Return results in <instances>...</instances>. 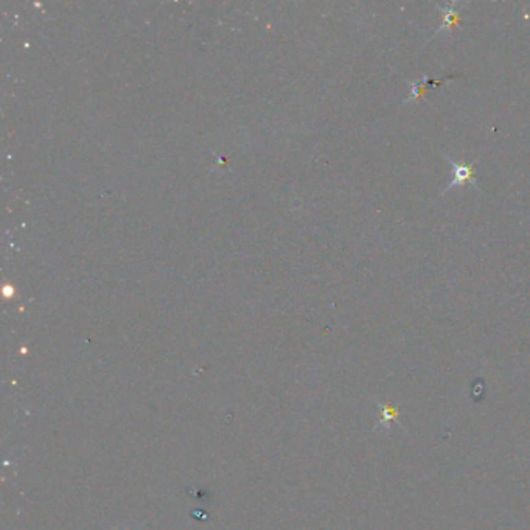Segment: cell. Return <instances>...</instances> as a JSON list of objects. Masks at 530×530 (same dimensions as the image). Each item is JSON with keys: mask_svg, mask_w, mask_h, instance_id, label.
Masks as SVG:
<instances>
[{"mask_svg": "<svg viewBox=\"0 0 530 530\" xmlns=\"http://www.w3.org/2000/svg\"><path fill=\"white\" fill-rule=\"evenodd\" d=\"M446 161H448V163L451 165V181L450 184L446 185L445 190H441V194H445L446 192L452 190L454 187H459L465 184V182H468V184L473 185L476 190L481 192V185L478 182V178H476V163L471 162V163H459L456 161H452V159L446 157Z\"/></svg>", "mask_w": 530, "mask_h": 530, "instance_id": "6da1fadb", "label": "cell"}, {"mask_svg": "<svg viewBox=\"0 0 530 530\" xmlns=\"http://www.w3.org/2000/svg\"><path fill=\"white\" fill-rule=\"evenodd\" d=\"M446 80H452V76H446V78H441L439 81H431V80H429L428 75H423L420 80L409 81L411 93H409L408 100H404V104L412 103V102H417V100L423 95V91L429 89V87H439V86L443 84V81H446Z\"/></svg>", "mask_w": 530, "mask_h": 530, "instance_id": "7a4b0ae2", "label": "cell"}, {"mask_svg": "<svg viewBox=\"0 0 530 530\" xmlns=\"http://www.w3.org/2000/svg\"><path fill=\"white\" fill-rule=\"evenodd\" d=\"M456 7H461V3H448V5H443V7H440V5H439L440 11H441V13H443V22H441V25H440V28L437 30V33H435V36H437L439 33L450 30V28L457 25V22H459V11L456 10Z\"/></svg>", "mask_w": 530, "mask_h": 530, "instance_id": "3957f363", "label": "cell"}]
</instances>
